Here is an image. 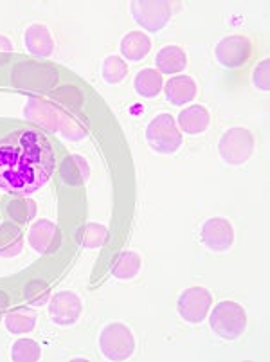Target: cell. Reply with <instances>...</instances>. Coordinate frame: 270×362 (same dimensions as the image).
<instances>
[{
    "label": "cell",
    "instance_id": "1",
    "mask_svg": "<svg viewBox=\"0 0 270 362\" xmlns=\"http://www.w3.org/2000/svg\"><path fill=\"white\" fill-rule=\"evenodd\" d=\"M54 156L51 144L36 130H22L0 143V187L28 195L51 179Z\"/></svg>",
    "mask_w": 270,
    "mask_h": 362
},
{
    "label": "cell",
    "instance_id": "2",
    "mask_svg": "<svg viewBox=\"0 0 270 362\" xmlns=\"http://www.w3.org/2000/svg\"><path fill=\"white\" fill-rule=\"evenodd\" d=\"M209 327L223 341H236L247 330V312L236 301H220L209 314Z\"/></svg>",
    "mask_w": 270,
    "mask_h": 362
},
{
    "label": "cell",
    "instance_id": "3",
    "mask_svg": "<svg viewBox=\"0 0 270 362\" xmlns=\"http://www.w3.org/2000/svg\"><path fill=\"white\" fill-rule=\"evenodd\" d=\"M256 141L252 132L243 127H233L223 132L218 143L220 159L227 166H243L254 153Z\"/></svg>",
    "mask_w": 270,
    "mask_h": 362
},
{
    "label": "cell",
    "instance_id": "4",
    "mask_svg": "<svg viewBox=\"0 0 270 362\" xmlns=\"http://www.w3.org/2000/svg\"><path fill=\"white\" fill-rule=\"evenodd\" d=\"M146 143L160 156H171L182 146V134L170 114H159L148 123Z\"/></svg>",
    "mask_w": 270,
    "mask_h": 362
},
{
    "label": "cell",
    "instance_id": "5",
    "mask_svg": "<svg viewBox=\"0 0 270 362\" xmlns=\"http://www.w3.org/2000/svg\"><path fill=\"white\" fill-rule=\"evenodd\" d=\"M100 350L108 361L123 362L134 355L135 337L124 322H108L100 334Z\"/></svg>",
    "mask_w": 270,
    "mask_h": 362
},
{
    "label": "cell",
    "instance_id": "6",
    "mask_svg": "<svg viewBox=\"0 0 270 362\" xmlns=\"http://www.w3.org/2000/svg\"><path fill=\"white\" fill-rule=\"evenodd\" d=\"M130 13L137 25L148 33H159L170 24L173 9L170 2L164 0H134Z\"/></svg>",
    "mask_w": 270,
    "mask_h": 362
},
{
    "label": "cell",
    "instance_id": "7",
    "mask_svg": "<svg viewBox=\"0 0 270 362\" xmlns=\"http://www.w3.org/2000/svg\"><path fill=\"white\" fill-rule=\"evenodd\" d=\"M252 56V42L245 35L223 36L215 47V58L223 69L235 71L243 67Z\"/></svg>",
    "mask_w": 270,
    "mask_h": 362
},
{
    "label": "cell",
    "instance_id": "8",
    "mask_svg": "<svg viewBox=\"0 0 270 362\" xmlns=\"http://www.w3.org/2000/svg\"><path fill=\"white\" fill-rule=\"evenodd\" d=\"M213 305V294L206 287H189L182 291L177 301V312L191 325H199L207 317Z\"/></svg>",
    "mask_w": 270,
    "mask_h": 362
},
{
    "label": "cell",
    "instance_id": "9",
    "mask_svg": "<svg viewBox=\"0 0 270 362\" xmlns=\"http://www.w3.org/2000/svg\"><path fill=\"white\" fill-rule=\"evenodd\" d=\"M200 240L211 252H225L235 245V227L223 216H211L202 223Z\"/></svg>",
    "mask_w": 270,
    "mask_h": 362
},
{
    "label": "cell",
    "instance_id": "10",
    "mask_svg": "<svg viewBox=\"0 0 270 362\" xmlns=\"http://www.w3.org/2000/svg\"><path fill=\"white\" fill-rule=\"evenodd\" d=\"M83 305L80 296L72 291H60L49 301V315L58 327H72L81 317Z\"/></svg>",
    "mask_w": 270,
    "mask_h": 362
},
{
    "label": "cell",
    "instance_id": "11",
    "mask_svg": "<svg viewBox=\"0 0 270 362\" xmlns=\"http://www.w3.org/2000/svg\"><path fill=\"white\" fill-rule=\"evenodd\" d=\"M29 245L35 249L38 255H47L54 251L56 247L60 245V229L54 222L47 218L36 220L29 227Z\"/></svg>",
    "mask_w": 270,
    "mask_h": 362
},
{
    "label": "cell",
    "instance_id": "12",
    "mask_svg": "<svg viewBox=\"0 0 270 362\" xmlns=\"http://www.w3.org/2000/svg\"><path fill=\"white\" fill-rule=\"evenodd\" d=\"M196 81L187 74L173 76L171 80L166 81L164 85V96L166 101L175 107H184V105H189L191 101L196 98Z\"/></svg>",
    "mask_w": 270,
    "mask_h": 362
},
{
    "label": "cell",
    "instance_id": "13",
    "mask_svg": "<svg viewBox=\"0 0 270 362\" xmlns=\"http://www.w3.org/2000/svg\"><path fill=\"white\" fill-rule=\"evenodd\" d=\"M24 45L31 54L49 58L54 52V40L45 24H33L24 33Z\"/></svg>",
    "mask_w": 270,
    "mask_h": 362
},
{
    "label": "cell",
    "instance_id": "14",
    "mask_svg": "<svg viewBox=\"0 0 270 362\" xmlns=\"http://www.w3.org/2000/svg\"><path fill=\"white\" fill-rule=\"evenodd\" d=\"M211 124V114L202 105H189L187 108L180 110L179 114V130L187 136H200L207 132Z\"/></svg>",
    "mask_w": 270,
    "mask_h": 362
},
{
    "label": "cell",
    "instance_id": "15",
    "mask_svg": "<svg viewBox=\"0 0 270 362\" xmlns=\"http://www.w3.org/2000/svg\"><path fill=\"white\" fill-rule=\"evenodd\" d=\"M119 51L124 60L128 62H141L144 60L151 51L150 36L143 31H130L121 38Z\"/></svg>",
    "mask_w": 270,
    "mask_h": 362
},
{
    "label": "cell",
    "instance_id": "16",
    "mask_svg": "<svg viewBox=\"0 0 270 362\" xmlns=\"http://www.w3.org/2000/svg\"><path fill=\"white\" fill-rule=\"evenodd\" d=\"M155 64L160 74H179L186 69L187 56L182 47L170 44L159 49L155 56Z\"/></svg>",
    "mask_w": 270,
    "mask_h": 362
},
{
    "label": "cell",
    "instance_id": "17",
    "mask_svg": "<svg viewBox=\"0 0 270 362\" xmlns=\"http://www.w3.org/2000/svg\"><path fill=\"white\" fill-rule=\"evenodd\" d=\"M134 87L141 98H146V100L157 98L164 88L163 74L157 69H143L135 74Z\"/></svg>",
    "mask_w": 270,
    "mask_h": 362
},
{
    "label": "cell",
    "instance_id": "18",
    "mask_svg": "<svg viewBox=\"0 0 270 362\" xmlns=\"http://www.w3.org/2000/svg\"><path fill=\"white\" fill-rule=\"evenodd\" d=\"M60 175L69 186H80V184L87 182L90 177V166H88L87 159H83L81 156H69L61 163Z\"/></svg>",
    "mask_w": 270,
    "mask_h": 362
},
{
    "label": "cell",
    "instance_id": "19",
    "mask_svg": "<svg viewBox=\"0 0 270 362\" xmlns=\"http://www.w3.org/2000/svg\"><path fill=\"white\" fill-rule=\"evenodd\" d=\"M4 322L9 334L24 335L36 328V314L28 308H16V310H9L6 314Z\"/></svg>",
    "mask_w": 270,
    "mask_h": 362
},
{
    "label": "cell",
    "instance_id": "20",
    "mask_svg": "<svg viewBox=\"0 0 270 362\" xmlns=\"http://www.w3.org/2000/svg\"><path fill=\"white\" fill-rule=\"evenodd\" d=\"M141 256L135 251H123L112 265V274L117 279H134L141 272Z\"/></svg>",
    "mask_w": 270,
    "mask_h": 362
},
{
    "label": "cell",
    "instance_id": "21",
    "mask_svg": "<svg viewBox=\"0 0 270 362\" xmlns=\"http://www.w3.org/2000/svg\"><path fill=\"white\" fill-rule=\"evenodd\" d=\"M127 74L128 65L121 56L110 54L101 62V78L107 85H119L127 78Z\"/></svg>",
    "mask_w": 270,
    "mask_h": 362
},
{
    "label": "cell",
    "instance_id": "22",
    "mask_svg": "<svg viewBox=\"0 0 270 362\" xmlns=\"http://www.w3.org/2000/svg\"><path fill=\"white\" fill-rule=\"evenodd\" d=\"M42 348L35 339H18L11 346V361L15 362H36L40 361Z\"/></svg>",
    "mask_w": 270,
    "mask_h": 362
},
{
    "label": "cell",
    "instance_id": "23",
    "mask_svg": "<svg viewBox=\"0 0 270 362\" xmlns=\"http://www.w3.org/2000/svg\"><path fill=\"white\" fill-rule=\"evenodd\" d=\"M107 227L101 226V223H87L83 233H81V243H83V247H87V249H100V247H103L105 242H107Z\"/></svg>",
    "mask_w": 270,
    "mask_h": 362
},
{
    "label": "cell",
    "instance_id": "24",
    "mask_svg": "<svg viewBox=\"0 0 270 362\" xmlns=\"http://www.w3.org/2000/svg\"><path fill=\"white\" fill-rule=\"evenodd\" d=\"M25 299H28L31 305L35 307H40V305H45L49 301V287L44 285L42 281L31 283L25 291Z\"/></svg>",
    "mask_w": 270,
    "mask_h": 362
},
{
    "label": "cell",
    "instance_id": "25",
    "mask_svg": "<svg viewBox=\"0 0 270 362\" xmlns=\"http://www.w3.org/2000/svg\"><path fill=\"white\" fill-rule=\"evenodd\" d=\"M269 60H263L256 65L254 72H252V81H254V87L258 90L269 92L270 88V78H269Z\"/></svg>",
    "mask_w": 270,
    "mask_h": 362
},
{
    "label": "cell",
    "instance_id": "26",
    "mask_svg": "<svg viewBox=\"0 0 270 362\" xmlns=\"http://www.w3.org/2000/svg\"><path fill=\"white\" fill-rule=\"evenodd\" d=\"M13 51V44L6 35H0V54L8 56Z\"/></svg>",
    "mask_w": 270,
    "mask_h": 362
},
{
    "label": "cell",
    "instance_id": "27",
    "mask_svg": "<svg viewBox=\"0 0 270 362\" xmlns=\"http://www.w3.org/2000/svg\"><path fill=\"white\" fill-rule=\"evenodd\" d=\"M6 308H8V298H6L4 292H0V317L4 315Z\"/></svg>",
    "mask_w": 270,
    "mask_h": 362
}]
</instances>
